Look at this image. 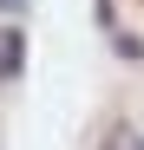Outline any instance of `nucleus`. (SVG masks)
<instances>
[{"mask_svg": "<svg viewBox=\"0 0 144 150\" xmlns=\"http://www.w3.org/2000/svg\"><path fill=\"white\" fill-rule=\"evenodd\" d=\"M13 65H20V33L0 39V79H13Z\"/></svg>", "mask_w": 144, "mask_h": 150, "instance_id": "nucleus-1", "label": "nucleus"}, {"mask_svg": "<svg viewBox=\"0 0 144 150\" xmlns=\"http://www.w3.org/2000/svg\"><path fill=\"white\" fill-rule=\"evenodd\" d=\"M0 7H7V13H20V7H26V0H0Z\"/></svg>", "mask_w": 144, "mask_h": 150, "instance_id": "nucleus-2", "label": "nucleus"}]
</instances>
